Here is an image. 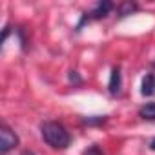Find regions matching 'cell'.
Segmentation results:
<instances>
[{"mask_svg":"<svg viewBox=\"0 0 155 155\" xmlns=\"http://www.w3.org/2000/svg\"><path fill=\"white\" fill-rule=\"evenodd\" d=\"M40 133H42V139L55 150H64L69 146L71 142V137L68 133V130L58 124V122H53V120H48L40 126Z\"/></svg>","mask_w":155,"mask_h":155,"instance_id":"obj_1","label":"cell"},{"mask_svg":"<svg viewBox=\"0 0 155 155\" xmlns=\"http://www.w3.org/2000/svg\"><path fill=\"white\" fill-rule=\"evenodd\" d=\"M113 9V4L111 2H108V0H104V2H99L97 6H95V9H91L90 13H86L84 17H82V20H81V24L77 26V29H81L88 20H99V18H104V17H108L110 15V11Z\"/></svg>","mask_w":155,"mask_h":155,"instance_id":"obj_2","label":"cell"},{"mask_svg":"<svg viewBox=\"0 0 155 155\" xmlns=\"http://www.w3.org/2000/svg\"><path fill=\"white\" fill-rule=\"evenodd\" d=\"M17 144H18L17 133H13L6 124H2V126H0V151H2V153H8V151L13 150Z\"/></svg>","mask_w":155,"mask_h":155,"instance_id":"obj_3","label":"cell"},{"mask_svg":"<svg viewBox=\"0 0 155 155\" xmlns=\"http://www.w3.org/2000/svg\"><path fill=\"white\" fill-rule=\"evenodd\" d=\"M140 93L144 97H151L155 93V75L153 73H146L144 75L142 84H140Z\"/></svg>","mask_w":155,"mask_h":155,"instance_id":"obj_4","label":"cell"},{"mask_svg":"<svg viewBox=\"0 0 155 155\" xmlns=\"http://www.w3.org/2000/svg\"><path fill=\"white\" fill-rule=\"evenodd\" d=\"M120 86H122L120 69H119V68H113V69H111V77H110V84H108L110 93H111V95H117V93L120 91Z\"/></svg>","mask_w":155,"mask_h":155,"instance_id":"obj_5","label":"cell"},{"mask_svg":"<svg viewBox=\"0 0 155 155\" xmlns=\"http://www.w3.org/2000/svg\"><path fill=\"white\" fill-rule=\"evenodd\" d=\"M139 115L144 120H155V102H148L139 110Z\"/></svg>","mask_w":155,"mask_h":155,"instance_id":"obj_6","label":"cell"},{"mask_svg":"<svg viewBox=\"0 0 155 155\" xmlns=\"http://www.w3.org/2000/svg\"><path fill=\"white\" fill-rule=\"evenodd\" d=\"M82 155H104V153H102V150H101L97 144H91L88 150H84V151H82Z\"/></svg>","mask_w":155,"mask_h":155,"instance_id":"obj_7","label":"cell"},{"mask_svg":"<svg viewBox=\"0 0 155 155\" xmlns=\"http://www.w3.org/2000/svg\"><path fill=\"white\" fill-rule=\"evenodd\" d=\"M137 9V6L135 4H122L120 6V9H119V13L124 17V15H128V13H131V11H135Z\"/></svg>","mask_w":155,"mask_h":155,"instance_id":"obj_8","label":"cell"},{"mask_svg":"<svg viewBox=\"0 0 155 155\" xmlns=\"http://www.w3.org/2000/svg\"><path fill=\"white\" fill-rule=\"evenodd\" d=\"M104 120H106L104 117H99V119H86L84 122L86 124H99V122H104Z\"/></svg>","mask_w":155,"mask_h":155,"instance_id":"obj_9","label":"cell"},{"mask_svg":"<svg viewBox=\"0 0 155 155\" xmlns=\"http://www.w3.org/2000/svg\"><path fill=\"white\" fill-rule=\"evenodd\" d=\"M20 155H35V153H33V151H29V150H24Z\"/></svg>","mask_w":155,"mask_h":155,"instance_id":"obj_10","label":"cell"},{"mask_svg":"<svg viewBox=\"0 0 155 155\" xmlns=\"http://www.w3.org/2000/svg\"><path fill=\"white\" fill-rule=\"evenodd\" d=\"M150 148H151V150H155V139L151 140V144H150Z\"/></svg>","mask_w":155,"mask_h":155,"instance_id":"obj_11","label":"cell"}]
</instances>
